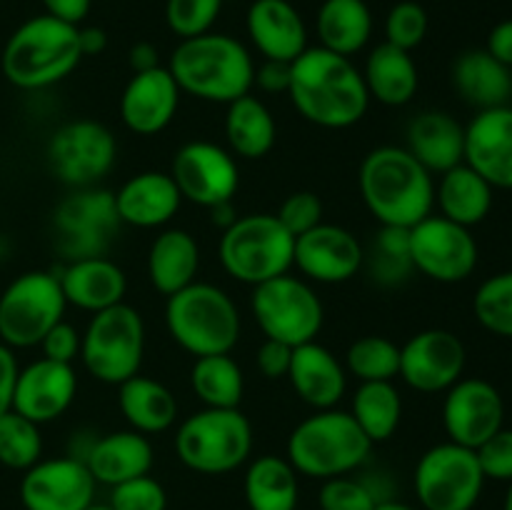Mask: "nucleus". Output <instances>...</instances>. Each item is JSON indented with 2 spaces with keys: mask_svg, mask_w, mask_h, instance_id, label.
I'll list each match as a JSON object with an SVG mask.
<instances>
[{
  "mask_svg": "<svg viewBox=\"0 0 512 510\" xmlns=\"http://www.w3.org/2000/svg\"><path fill=\"white\" fill-rule=\"evenodd\" d=\"M288 95L308 123L328 130H343L360 123L370 105L363 70L353 63V58L320 45H308L290 63Z\"/></svg>",
  "mask_w": 512,
  "mask_h": 510,
  "instance_id": "obj_1",
  "label": "nucleus"
},
{
  "mask_svg": "<svg viewBox=\"0 0 512 510\" xmlns=\"http://www.w3.org/2000/svg\"><path fill=\"white\" fill-rule=\"evenodd\" d=\"M360 195L380 225L413 228L433 215L435 180L405 145H380L365 155L358 175Z\"/></svg>",
  "mask_w": 512,
  "mask_h": 510,
  "instance_id": "obj_2",
  "label": "nucleus"
},
{
  "mask_svg": "<svg viewBox=\"0 0 512 510\" xmlns=\"http://www.w3.org/2000/svg\"><path fill=\"white\" fill-rule=\"evenodd\" d=\"M180 93L205 103L228 105L255 85V63L240 40L225 33H203L175 45L168 63Z\"/></svg>",
  "mask_w": 512,
  "mask_h": 510,
  "instance_id": "obj_3",
  "label": "nucleus"
},
{
  "mask_svg": "<svg viewBox=\"0 0 512 510\" xmlns=\"http://www.w3.org/2000/svg\"><path fill=\"white\" fill-rule=\"evenodd\" d=\"M80 60L78 25L45 13L13 30L0 55V68L15 88L43 90L68 78Z\"/></svg>",
  "mask_w": 512,
  "mask_h": 510,
  "instance_id": "obj_4",
  "label": "nucleus"
},
{
  "mask_svg": "<svg viewBox=\"0 0 512 510\" xmlns=\"http://www.w3.org/2000/svg\"><path fill=\"white\" fill-rule=\"evenodd\" d=\"M373 443L345 410H315L298 423L285 445V458L295 473L315 480L350 475L370 458Z\"/></svg>",
  "mask_w": 512,
  "mask_h": 510,
  "instance_id": "obj_5",
  "label": "nucleus"
},
{
  "mask_svg": "<svg viewBox=\"0 0 512 510\" xmlns=\"http://www.w3.org/2000/svg\"><path fill=\"white\" fill-rule=\"evenodd\" d=\"M168 333L193 358L230 353L240 340V310L223 288L190 283L165 305Z\"/></svg>",
  "mask_w": 512,
  "mask_h": 510,
  "instance_id": "obj_6",
  "label": "nucleus"
},
{
  "mask_svg": "<svg viewBox=\"0 0 512 510\" xmlns=\"http://www.w3.org/2000/svg\"><path fill=\"white\" fill-rule=\"evenodd\" d=\"M175 453L195 473H233L253 453V425L240 408H203L180 423Z\"/></svg>",
  "mask_w": 512,
  "mask_h": 510,
  "instance_id": "obj_7",
  "label": "nucleus"
},
{
  "mask_svg": "<svg viewBox=\"0 0 512 510\" xmlns=\"http://www.w3.org/2000/svg\"><path fill=\"white\" fill-rule=\"evenodd\" d=\"M295 238L275 213H250L223 230L218 245L220 265L233 280L260 285L293 268Z\"/></svg>",
  "mask_w": 512,
  "mask_h": 510,
  "instance_id": "obj_8",
  "label": "nucleus"
},
{
  "mask_svg": "<svg viewBox=\"0 0 512 510\" xmlns=\"http://www.w3.org/2000/svg\"><path fill=\"white\" fill-rule=\"evenodd\" d=\"M145 355L143 315L128 303L93 313L80 343V360L95 380L120 385L140 373Z\"/></svg>",
  "mask_w": 512,
  "mask_h": 510,
  "instance_id": "obj_9",
  "label": "nucleus"
},
{
  "mask_svg": "<svg viewBox=\"0 0 512 510\" xmlns=\"http://www.w3.org/2000/svg\"><path fill=\"white\" fill-rule=\"evenodd\" d=\"M60 280L48 270H28L10 280L0 293V343L8 348H35L53 325L65 320Z\"/></svg>",
  "mask_w": 512,
  "mask_h": 510,
  "instance_id": "obj_10",
  "label": "nucleus"
},
{
  "mask_svg": "<svg viewBox=\"0 0 512 510\" xmlns=\"http://www.w3.org/2000/svg\"><path fill=\"white\" fill-rule=\"evenodd\" d=\"M250 308L265 338L280 340L290 348L318 338L325 320L318 293L310 283L290 273L255 285Z\"/></svg>",
  "mask_w": 512,
  "mask_h": 510,
  "instance_id": "obj_11",
  "label": "nucleus"
},
{
  "mask_svg": "<svg viewBox=\"0 0 512 510\" xmlns=\"http://www.w3.org/2000/svg\"><path fill=\"white\" fill-rule=\"evenodd\" d=\"M413 483L423 510H473L483 495L485 475L473 448L448 440L420 455Z\"/></svg>",
  "mask_w": 512,
  "mask_h": 510,
  "instance_id": "obj_12",
  "label": "nucleus"
},
{
  "mask_svg": "<svg viewBox=\"0 0 512 510\" xmlns=\"http://www.w3.org/2000/svg\"><path fill=\"white\" fill-rule=\"evenodd\" d=\"M118 140L108 125L90 118L60 125L48 143L50 170L70 188H95L113 170Z\"/></svg>",
  "mask_w": 512,
  "mask_h": 510,
  "instance_id": "obj_13",
  "label": "nucleus"
},
{
  "mask_svg": "<svg viewBox=\"0 0 512 510\" xmlns=\"http://www.w3.org/2000/svg\"><path fill=\"white\" fill-rule=\"evenodd\" d=\"M58 248L68 260L93 258L108 253L120 228L115 195L103 188H78L55 208Z\"/></svg>",
  "mask_w": 512,
  "mask_h": 510,
  "instance_id": "obj_14",
  "label": "nucleus"
},
{
  "mask_svg": "<svg viewBox=\"0 0 512 510\" xmlns=\"http://www.w3.org/2000/svg\"><path fill=\"white\" fill-rule=\"evenodd\" d=\"M410 260L435 283H463L478 268V243L470 228L428 215L410 228Z\"/></svg>",
  "mask_w": 512,
  "mask_h": 510,
  "instance_id": "obj_15",
  "label": "nucleus"
},
{
  "mask_svg": "<svg viewBox=\"0 0 512 510\" xmlns=\"http://www.w3.org/2000/svg\"><path fill=\"white\" fill-rule=\"evenodd\" d=\"M170 178L183 200L210 210L213 205L233 200L240 185V170L228 148L210 140H190L173 155Z\"/></svg>",
  "mask_w": 512,
  "mask_h": 510,
  "instance_id": "obj_16",
  "label": "nucleus"
},
{
  "mask_svg": "<svg viewBox=\"0 0 512 510\" xmlns=\"http://www.w3.org/2000/svg\"><path fill=\"white\" fill-rule=\"evenodd\" d=\"M463 340L445 328H428L400 345V378L418 393L433 395L453 388L465 373Z\"/></svg>",
  "mask_w": 512,
  "mask_h": 510,
  "instance_id": "obj_17",
  "label": "nucleus"
},
{
  "mask_svg": "<svg viewBox=\"0 0 512 510\" xmlns=\"http://www.w3.org/2000/svg\"><path fill=\"white\" fill-rule=\"evenodd\" d=\"M443 428L453 443L478 450L505 428V400L500 390L483 378H460L445 390Z\"/></svg>",
  "mask_w": 512,
  "mask_h": 510,
  "instance_id": "obj_18",
  "label": "nucleus"
},
{
  "mask_svg": "<svg viewBox=\"0 0 512 510\" xmlns=\"http://www.w3.org/2000/svg\"><path fill=\"white\" fill-rule=\"evenodd\" d=\"M95 478L78 458H40L20 480L25 510H85L95 503Z\"/></svg>",
  "mask_w": 512,
  "mask_h": 510,
  "instance_id": "obj_19",
  "label": "nucleus"
},
{
  "mask_svg": "<svg viewBox=\"0 0 512 510\" xmlns=\"http://www.w3.org/2000/svg\"><path fill=\"white\" fill-rule=\"evenodd\" d=\"M365 248L343 225L320 223L295 238L293 265L313 283H345L363 270Z\"/></svg>",
  "mask_w": 512,
  "mask_h": 510,
  "instance_id": "obj_20",
  "label": "nucleus"
},
{
  "mask_svg": "<svg viewBox=\"0 0 512 510\" xmlns=\"http://www.w3.org/2000/svg\"><path fill=\"white\" fill-rule=\"evenodd\" d=\"M78 393V375L73 365L38 358L20 368L15 380L13 410L33 423H53L73 405Z\"/></svg>",
  "mask_w": 512,
  "mask_h": 510,
  "instance_id": "obj_21",
  "label": "nucleus"
},
{
  "mask_svg": "<svg viewBox=\"0 0 512 510\" xmlns=\"http://www.w3.org/2000/svg\"><path fill=\"white\" fill-rule=\"evenodd\" d=\"M465 163L493 188L512 190V105L478 110L465 125Z\"/></svg>",
  "mask_w": 512,
  "mask_h": 510,
  "instance_id": "obj_22",
  "label": "nucleus"
},
{
  "mask_svg": "<svg viewBox=\"0 0 512 510\" xmlns=\"http://www.w3.org/2000/svg\"><path fill=\"white\" fill-rule=\"evenodd\" d=\"M180 88L168 68L133 73L120 95V118L135 135H155L170 125L180 105Z\"/></svg>",
  "mask_w": 512,
  "mask_h": 510,
  "instance_id": "obj_23",
  "label": "nucleus"
},
{
  "mask_svg": "<svg viewBox=\"0 0 512 510\" xmlns=\"http://www.w3.org/2000/svg\"><path fill=\"white\" fill-rule=\"evenodd\" d=\"M250 43L265 60L293 63L308 48L303 15L288 0H253L245 15Z\"/></svg>",
  "mask_w": 512,
  "mask_h": 510,
  "instance_id": "obj_24",
  "label": "nucleus"
},
{
  "mask_svg": "<svg viewBox=\"0 0 512 510\" xmlns=\"http://www.w3.org/2000/svg\"><path fill=\"white\" fill-rule=\"evenodd\" d=\"M288 380L295 395L313 410H328L343 400L348 390V370L335 353L318 340L293 348Z\"/></svg>",
  "mask_w": 512,
  "mask_h": 510,
  "instance_id": "obj_25",
  "label": "nucleus"
},
{
  "mask_svg": "<svg viewBox=\"0 0 512 510\" xmlns=\"http://www.w3.org/2000/svg\"><path fill=\"white\" fill-rule=\"evenodd\" d=\"M115 195V210L120 223L133 228H163L180 210L183 195L170 173L143 170L125 180Z\"/></svg>",
  "mask_w": 512,
  "mask_h": 510,
  "instance_id": "obj_26",
  "label": "nucleus"
},
{
  "mask_svg": "<svg viewBox=\"0 0 512 510\" xmlns=\"http://www.w3.org/2000/svg\"><path fill=\"white\" fill-rule=\"evenodd\" d=\"M58 280L65 303L88 310L90 315L125 303V293H128V278L123 268L108 255L68 260V265L58 273Z\"/></svg>",
  "mask_w": 512,
  "mask_h": 510,
  "instance_id": "obj_27",
  "label": "nucleus"
},
{
  "mask_svg": "<svg viewBox=\"0 0 512 510\" xmlns=\"http://www.w3.org/2000/svg\"><path fill=\"white\" fill-rule=\"evenodd\" d=\"M405 148L430 173L465 163V125L445 110H423L405 130Z\"/></svg>",
  "mask_w": 512,
  "mask_h": 510,
  "instance_id": "obj_28",
  "label": "nucleus"
},
{
  "mask_svg": "<svg viewBox=\"0 0 512 510\" xmlns=\"http://www.w3.org/2000/svg\"><path fill=\"white\" fill-rule=\"evenodd\" d=\"M153 460L155 455L148 435L130 428L98 435L83 463L88 465L95 483L115 488L125 480L148 475L150 468H153Z\"/></svg>",
  "mask_w": 512,
  "mask_h": 510,
  "instance_id": "obj_29",
  "label": "nucleus"
},
{
  "mask_svg": "<svg viewBox=\"0 0 512 510\" xmlns=\"http://www.w3.org/2000/svg\"><path fill=\"white\" fill-rule=\"evenodd\" d=\"M453 88L475 110L500 108L510 103L512 70L495 60L485 48L465 50L453 63Z\"/></svg>",
  "mask_w": 512,
  "mask_h": 510,
  "instance_id": "obj_30",
  "label": "nucleus"
},
{
  "mask_svg": "<svg viewBox=\"0 0 512 510\" xmlns=\"http://www.w3.org/2000/svg\"><path fill=\"white\" fill-rule=\"evenodd\" d=\"M200 268V245L188 230L168 228L150 243L148 278L158 293L175 295L195 283Z\"/></svg>",
  "mask_w": 512,
  "mask_h": 510,
  "instance_id": "obj_31",
  "label": "nucleus"
},
{
  "mask_svg": "<svg viewBox=\"0 0 512 510\" xmlns=\"http://www.w3.org/2000/svg\"><path fill=\"white\" fill-rule=\"evenodd\" d=\"M495 188L475 173L468 163H460L455 168L440 173L438 185H435V205L440 215L463 228L480 225L493 210Z\"/></svg>",
  "mask_w": 512,
  "mask_h": 510,
  "instance_id": "obj_32",
  "label": "nucleus"
},
{
  "mask_svg": "<svg viewBox=\"0 0 512 510\" xmlns=\"http://www.w3.org/2000/svg\"><path fill=\"white\" fill-rule=\"evenodd\" d=\"M363 80L370 98L390 105V108L408 105L420 85L418 65H415L413 55L390 43H380L370 50L363 68Z\"/></svg>",
  "mask_w": 512,
  "mask_h": 510,
  "instance_id": "obj_33",
  "label": "nucleus"
},
{
  "mask_svg": "<svg viewBox=\"0 0 512 510\" xmlns=\"http://www.w3.org/2000/svg\"><path fill=\"white\" fill-rule=\"evenodd\" d=\"M118 405L125 423L143 435L163 433L178 418V400L168 385L140 373L118 385Z\"/></svg>",
  "mask_w": 512,
  "mask_h": 510,
  "instance_id": "obj_34",
  "label": "nucleus"
},
{
  "mask_svg": "<svg viewBox=\"0 0 512 510\" xmlns=\"http://www.w3.org/2000/svg\"><path fill=\"white\" fill-rule=\"evenodd\" d=\"M223 128L228 150L243 160L265 158L278 138V125L270 108L250 93L228 103Z\"/></svg>",
  "mask_w": 512,
  "mask_h": 510,
  "instance_id": "obj_35",
  "label": "nucleus"
},
{
  "mask_svg": "<svg viewBox=\"0 0 512 510\" xmlns=\"http://www.w3.org/2000/svg\"><path fill=\"white\" fill-rule=\"evenodd\" d=\"M320 48L353 58L373 35V13L365 0H325L315 20Z\"/></svg>",
  "mask_w": 512,
  "mask_h": 510,
  "instance_id": "obj_36",
  "label": "nucleus"
},
{
  "mask_svg": "<svg viewBox=\"0 0 512 510\" xmlns=\"http://www.w3.org/2000/svg\"><path fill=\"white\" fill-rule=\"evenodd\" d=\"M243 493L250 510H298V473L288 458L260 455L245 470Z\"/></svg>",
  "mask_w": 512,
  "mask_h": 510,
  "instance_id": "obj_37",
  "label": "nucleus"
},
{
  "mask_svg": "<svg viewBox=\"0 0 512 510\" xmlns=\"http://www.w3.org/2000/svg\"><path fill=\"white\" fill-rule=\"evenodd\" d=\"M190 388L205 408H240L245 393L243 368L230 353L195 358Z\"/></svg>",
  "mask_w": 512,
  "mask_h": 510,
  "instance_id": "obj_38",
  "label": "nucleus"
},
{
  "mask_svg": "<svg viewBox=\"0 0 512 510\" xmlns=\"http://www.w3.org/2000/svg\"><path fill=\"white\" fill-rule=\"evenodd\" d=\"M350 415L360 425L370 443H385L395 435L403 420V398L395 388L393 380L380 383H360L353 395V410Z\"/></svg>",
  "mask_w": 512,
  "mask_h": 510,
  "instance_id": "obj_39",
  "label": "nucleus"
},
{
  "mask_svg": "<svg viewBox=\"0 0 512 510\" xmlns=\"http://www.w3.org/2000/svg\"><path fill=\"white\" fill-rule=\"evenodd\" d=\"M363 268L383 288L403 285L415 270L413 260H410V228L380 225L378 235L365 250Z\"/></svg>",
  "mask_w": 512,
  "mask_h": 510,
  "instance_id": "obj_40",
  "label": "nucleus"
},
{
  "mask_svg": "<svg viewBox=\"0 0 512 510\" xmlns=\"http://www.w3.org/2000/svg\"><path fill=\"white\" fill-rule=\"evenodd\" d=\"M345 370L360 383L395 380L400 373V345L385 335H363L350 343L345 353Z\"/></svg>",
  "mask_w": 512,
  "mask_h": 510,
  "instance_id": "obj_41",
  "label": "nucleus"
},
{
  "mask_svg": "<svg viewBox=\"0 0 512 510\" xmlns=\"http://www.w3.org/2000/svg\"><path fill=\"white\" fill-rule=\"evenodd\" d=\"M43 458L40 425L8 410L0 415V463L10 470H28Z\"/></svg>",
  "mask_w": 512,
  "mask_h": 510,
  "instance_id": "obj_42",
  "label": "nucleus"
},
{
  "mask_svg": "<svg viewBox=\"0 0 512 510\" xmlns=\"http://www.w3.org/2000/svg\"><path fill=\"white\" fill-rule=\"evenodd\" d=\"M473 313L488 333L512 340V270L490 275L473 298Z\"/></svg>",
  "mask_w": 512,
  "mask_h": 510,
  "instance_id": "obj_43",
  "label": "nucleus"
},
{
  "mask_svg": "<svg viewBox=\"0 0 512 510\" xmlns=\"http://www.w3.org/2000/svg\"><path fill=\"white\" fill-rule=\"evenodd\" d=\"M223 0H165V23L180 40L210 33Z\"/></svg>",
  "mask_w": 512,
  "mask_h": 510,
  "instance_id": "obj_44",
  "label": "nucleus"
},
{
  "mask_svg": "<svg viewBox=\"0 0 512 510\" xmlns=\"http://www.w3.org/2000/svg\"><path fill=\"white\" fill-rule=\"evenodd\" d=\"M428 35V13L415 0L393 5L385 18V43L413 53Z\"/></svg>",
  "mask_w": 512,
  "mask_h": 510,
  "instance_id": "obj_45",
  "label": "nucleus"
},
{
  "mask_svg": "<svg viewBox=\"0 0 512 510\" xmlns=\"http://www.w3.org/2000/svg\"><path fill=\"white\" fill-rule=\"evenodd\" d=\"M318 503L320 510H375L380 498L365 483V478L338 475V478L323 480Z\"/></svg>",
  "mask_w": 512,
  "mask_h": 510,
  "instance_id": "obj_46",
  "label": "nucleus"
},
{
  "mask_svg": "<svg viewBox=\"0 0 512 510\" xmlns=\"http://www.w3.org/2000/svg\"><path fill=\"white\" fill-rule=\"evenodd\" d=\"M108 505L113 510H165L168 508V493L148 473L115 485Z\"/></svg>",
  "mask_w": 512,
  "mask_h": 510,
  "instance_id": "obj_47",
  "label": "nucleus"
},
{
  "mask_svg": "<svg viewBox=\"0 0 512 510\" xmlns=\"http://www.w3.org/2000/svg\"><path fill=\"white\" fill-rule=\"evenodd\" d=\"M275 218L283 223V228L293 238H298V235L308 233L315 225L323 223V200L313 190H295L280 203Z\"/></svg>",
  "mask_w": 512,
  "mask_h": 510,
  "instance_id": "obj_48",
  "label": "nucleus"
},
{
  "mask_svg": "<svg viewBox=\"0 0 512 510\" xmlns=\"http://www.w3.org/2000/svg\"><path fill=\"white\" fill-rule=\"evenodd\" d=\"M475 455H478L485 480L512 483V428H500L493 438H488L475 450Z\"/></svg>",
  "mask_w": 512,
  "mask_h": 510,
  "instance_id": "obj_49",
  "label": "nucleus"
},
{
  "mask_svg": "<svg viewBox=\"0 0 512 510\" xmlns=\"http://www.w3.org/2000/svg\"><path fill=\"white\" fill-rule=\"evenodd\" d=\"M80 343H83V333H78L73 325L60 320L58 325H53L45 333L38 348L43 350V358L55 360V363L73 365L75 358H80Z\"/></svg>",
  "mask_w": 512,
  "mask_h": 510,
  "instance_id": "obj_50",
  "label": "nucleus"
},
{
  "mask_svg": "<svg viewBox=\"0 0 512 510\" xmlns=\"http://www.w3.org/2000/svg\"><path fill=\"white\" fill-rule=\"evenodd\" d=\"M258 370L263 373V378L268 380H280L288 378L290 360H293V348L280 340L265 338L258 348Z\"/></svg>",
  "mask_w": 512,
  "mask_h": 510,
  "instance_id": "obj_51",
  "label": "nucleus"
},
{
  "mask_svg": "<svg viewBox=\"0 0 512 510\" xmlns=\"http://www.w3.org/2000/svg\"><path fill=\"white\" fill-rule=\"evenodd\" d=\"M20 365L15 360L13 348L0 343V415L13 410V393H15V380H18Z\"/></svg>",
  "mask_w": 512,
  "mask_h": 510,
  "instance_id": "obj_52",
  "label": "nucleus"
},
{
  "mask_svg": "<svg viewBox=\"0 0 512 510\" xmlns=\"http://www.w3.org/2000/svg\"><path fill=\"white\" fill-rule=\"evenodd\" d=\"M255 85L263 93H285L290 88V63L280 60H265L260 68H255Z\"/></svg>",
  "mask_w": 512,
  "mask_h": 510,
  "instance_id": "obj_53",
  "label": "nucleus"
},
{
  "mask_svg": "<svg viewBox=\"0 0 512 510\" xmlns=\"http://www.w3.org/2000/svg\"><path fill=\"white\" fill-rule=\"evenodd\" d=\"M485 50H488L495 60H500V63L508 65L512 70V18L500 20V23L490 30Z\"/></svg>",
  "mask_w": 512,
  "mask_h": 510,
  "instance_id": "obj_54",
  "label": "nucleus"
},
{
  "mask_svg": "<svg viewBox=\"0 0 512 510\" xmlns=\"http://www.w3.org/2000/svg\"><path fill=\"white\" fill-rule=\"evenodd\" d=\"M90 3L93 0H43L45 13L58 20H65L70 25L83 23L85 15L90 13Z\"/></svg>",
  "mask_w": 512,
  "mask_h": 510,
  "instance_id": "obj_55",
  "label": "nucleus"
},
{
  "mask_svg": "<svg viewBox=\"0 0 512 510\" xmlns=\"http://www.w3.org/2000/svg\"><path fill=\"white\" fill-rule=\"evenodd\" d=\"M128 65L133 68V73H145V70L158 68L160 65L158 48H155L153 43H148V40H140V43H135L133 48H130Z\"/></svg>",
  "mask_w": 512,
  "mask_h": 510,
  "instance_id": "obj_56",
  "label": "nucleus"
},
{
  "mask_svg": "<svg viewBox=\"0 0 512 510\" xmlns=\"http://www.w3.org/2000/svg\"><path fill=\"white\" fill-rule=\"evenodd\" d=\"M78 43L83 58H90V55H100L108 48V35L98 25H88V28H80L78 25Z\"/></svg>",
  "mask_w": 512,
  "mask_h": 510,
  "instance_id": "obj_57",
  "label": "nucleus"
},
{
  "mask_svg": "<svg viewBox=\"0 0 512 510\" xmlns=\"http://www.w3.org/2000/svg\"><path fill=\"white\" fill-rule=\"evenodd\" d=\"M235 218H238V213H235V208H233V200H230V203H220V205H213V208H210V220H213V225H218L220 230L230 228V225L235 223Z\"/></svg>",
  "mask_w": 512,
  "mask_h": 510,
  "instance_id": "obj_58",
  "label": "nucleus"
},
{
  "mask_svg": "<svg viewBox=\"0 0 512 510\" xmlns=\"http://www.w3.org/2000/svg\"><path fill=\"white\" fill-rule=\"evenodd\" d=\"M375 510H415L413 505L398 503V500H383V503L375 505Z\"/></svg>",
  "mask_w": 512,
  "mask_h": 510,
  "instance_id": "obj_59",
  "label": "nucleus"
},
{
  "mask_svg": "<svg viewBox=\"0 0 512 510\" xmlns=\"http://www.w3.org/2000/svg\"><path fill=\"white\" fill-rule=\"evenodd\" d=\"M503 510H512V483H508V493H505V503Z\"/></svg>",
  "mask_w": 512,
  "mask_h": 510,
  "instance_id": "obj_60",
  "label": "nucleus"
},
{
  "mask_svg": "<svg viewBox=\"0 0 512 510\" xmlns=\"http://www.w3.org/2000/svg\"><path fill=\"white\" fill-rule=\"evenodd\" d=\"M85 510H113V508H110V505H100V503H90V505H88V508H85Z\"/></svg>",
  "mask_w": 512,
  "mask_h": 510,
  "instance_id": "obj_61",
  "label": "nucleus"
}]
</instances>
